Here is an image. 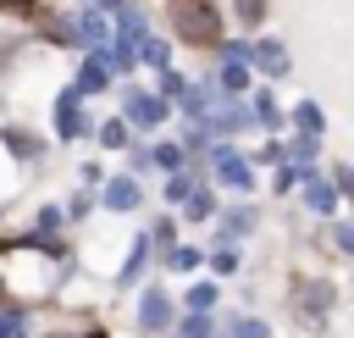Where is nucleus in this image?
<instances>
[{"label":"nucleus","mask_w":354,"mask_h":338,"mask_svg":"<svg viewBox=\"0 0 354 338\" xmlns=\"http://www.w3.org/2000/svg\"><path fill=\"white\" fill-rule=\"evenodd\" d=\"M171 22H177V39H188V44L221 39V17H216L210 0H171Z\"/></svg>","instance_id":"f257e3e1"},{"label":"nucleus","mask_w":354,"mask_h":338,"mask_svg":"<svg viewBox=\"0 0 354 338\" xmlns=\"http://www.w3.org/2000/svg\"><path fill=\"white\" fill-rule=\"evenodd\" d=\"M210 166H216V177H221L227 188H249V183H254V172H249V161H243L238 150H216Z\"/></svg>","instance_id":"f03ea898"},{"label":"nucleus","mask_w":354,"mask_h":338,"mask_svg":"<svg viewBox=\"0 0 354 338\" xmlns=\"http://www.w3.org/2000/svg\"><path fill=\"white\" fill-rule=\"evenodd\" d=\"M138 321H144L149 332H160V327L171 321V299H166L160 288H149V294H144V305H138Z\"/></svg>","instance_id":"7ed1b4c3"},{"label":"nucleus","mask_w":354,"mask_h":338,"mask_svg":"<svg viewBox=\"0 0 354 338\" xmlns=\"http://www.w3.org/2000/svg\"><path fill=\"white\" fill-rule=\"evenodd\" d=\"M55 127H61V139H77V133H83V116H77V89H66V94L55 100Z\"/></svg>","instance_id":"20e7f679"},{"label":"nucleus","mask_w":354,"mask_h":338,"mask_svg":"<svg viewBox=\"0 0 354 338\" xmlns=\"http://www.w3.org/2000/svg\"><path fill=\"white\" fill-rule=\"evenodd\" d=\"M160 111H166V105H160L155 94H127V116H133L138 127H155V122H160Z\"/></svg>","instance_id":"39448f33"},{"label":"nucleus","mask_w":354,"mask_h":338,"mask_svg":"<svg viewBox=\"0 0 354 338\" xmlns=\"http://www.w3.org/2000/svg\"><path fill=\"white\" fill-rule=\"evenodd\" d=\"M105 205H111V211H133V205H138V183H133V177H116V183L105 188Z\"/></svg>","instance_id":"423d86ee"},{"label":"nucleus","mask_w":354,"mask_h":338,"mask_svg":"<svg viewBox=\"0 0 354 338\" xmlns=\"http://www.w3.org/2000/svg\"><path fill=\"white\" fill-rule=\"evenodd\" d=\"M77 94H100L105 89V61L94 55V61H83V72H77V83H72Z\"/></svg>","instance_id":"0eeeda50"},{"label":"nucleus","mask_w":354,"mask_h":338,"mask_svg":"<svg viewBox=\"0 0 354 338\" xmlns=\"http://www.w3.org/2000/svg\"><path fill=\"white\" fill-rule=\"evenodd\" d=\"M304 199H310V211H321V216H326V211L337 205V188H326V183H315V172H310V177H304Z\"/></svg>","instance_id":"6e6552de"},{"label":"nucleus","mask_w":354,"mask_h":338,"mask_svg":"<svg viewBox=\"0 0 354 338\" xmlns=\"http://www.w3.org/2000/svg\"><path fill=\"white\" fill-rule=\"evenodd\" d=\"M77 33L94 44V50H105V39H111V28H105V17L100 11H83V22H77Z\"/></svg>","instance_id":"1a4fd4ad"},{"label":"nucleus","mask_w":354,"mask_h":338,"mask_svg":"<svg viewBox=\"0 0 354 338\" xmlns=\"http://www.w3.org/2000/svg\"><path fill=\"white\" fill-rule=\"evenodd\" d=\"M254 61H260L266 72H282V66H288V55H282V44H271V39H260V44H254Z\"/></svg>","instance_id":"9d476101"},{"label":"nucleus","mask_w":354,"mask_h":338,"mask_svg":"<svg viewBox=\"0 0 354 338\" xmlns=\"http://www.w3.org/2000/svg\"><path fill=\"white\" fill-rule=\"evenodd\" d=\"M210 305H216V288H210V283H199V288H188V310H194V316H205Z\"/></svg>","instance_id":"9b49d317"},{"label":"nucleus","mask_w":354,"mask_h":338,"mask_svg":"<svg viewBox=\"0 0 354 338\" xmlns=\"http://www.w3.org/2000/svg\"><path fill=\"white\" fill-rule=\"evenodd\" d=\"M28 332V316L22 310H0V338H22Z\"/></svg>","instance_id":"f8f14e48"},{"label":"nucleus","mask_w":354,"mask_h":338,"mask_svg":"<svg viewBox=\"0 0 354 338\" xmlns=\"http://www.w3.org/2000/svg\"><path fill=\"white\" fill-rule=\"evenodd\" d=\"M138 55L155 61V66H166V39H149V33H144V39H138Z\"/></svg>","instance_id":"ddd939ff"},{"label":"nucleus","mask_w":354,"mask_h":338,"mask_svg":"<svg viewBox=\"0 0 354 338\" xmlns=\"http://www.w3.org/2000/svg\"><path fill=\"white\" fill-rule=\"evenodd\" d=\"M293 122H299L304 133H321V105H310V100H304V105L293 111Z\"/></svg>","instance_id":"4468645a"},{"label":"nucleus","mask_w":354,"mask_h":338,"mask_svg":"<svg viewBox=\"0 0 354 338\" xmlns=\"http://www.w3.org/2000/svg\"><path fill=\"white\" fill-rule=\"evenodd\" d=\"M166 266H171V272H194V266H199V249H188V244H177Z\"/></svg>","instance_id":"2eb2a0df"},{"label":"nucleus","mask_w":354,"mask_h":338,"mask_svg":"<svg viewBox=\"0 0 354 338\" xmlns=\"http://www.w3.org/2000/svg\"><path fill=\"white\" fill-rule=\"evenodd\" d=\"M326 299H332V288H326V283L304 288V310H310V316H321V310H326Z\"/></svg>","instance_id":"dca6fc26"},{"label":"nucleus","mask_w":354,"mask_h":338,"mask_svg":"<svg viewBox=\"0 0 354 338\" xmlns=\"http://www.w3.org/2000/svg\"><path fill=\"white\" fill-rule=\"evenodd\" d=\"M144 272V238H133V255H127V266H122V283H133Z\"/></svg>","instance_id":"f3484780"},{"label":"nucleus","mask_w":354,"mask_h":338,"mask_svg":"<svg viewBox=\"0 0 354 338\" xmlns=\"http://www.w3.org/2000/svg\"><path fill=\"white\" fill-rule=\"evenodd\" d=\"M100 139H105L111 150H122V144H127V127H122V122H100Z\"/></svg>","instance_id":"a211bd4d"},{"label":"nucleus","mask_w":354,"mask_h":338,"mask_svg":"<svg viewBox=\"0 0 354 338\" xmlns=\"http://www.w3.org/2000/svg\"><path fill=\"white\" fill-rule=\"evenodd\" d=\"M188 194H194V183H188V177H183V166H177V177L166 183V199L177 205V199H188Z\"/></svg>","instance_id":"6ab92c4d"},{"label":"nucleus","mask_w":354,"mask_h":338,"mask_svg":"<svg viewBox=\"0 0 354 338\" xmlns=\"http://www.w3.org/2000/svg\"><path fill=\"white\" fill-rule=\"evenodd\" d=\"M249 227H254V211H243V205L227 211V233H249Z\"/></svg>","instance_id":"aec40b11"},{"label":"nucleus","mask_w":354,"mask_h":338,"mask_svg":"<svg viewBox=\"0 0 354 338\" xmlns=\"http://www.w3.org/2000/svg\"><path fill=\"white\" fill-rule=\"evenodd\" d=\"M183 205H188V222H205V216H210V199H205V194H188Z\"/></svg>","instance_id":"412c9836"},{"label":"nucleus","mask_w":354,"mask_h":338,"mask_svg":"<svg viewBox=\"0 0 354 338\" xmlns=\"http://www.w3.org/2000/svg\"><path fill=\"white\" fill-rule=\"evenodd\" d=\"M210 266L227 277V272H238V255H232V249H216V255H210Z\"/></svg>","instance_id":"4be33fe9"},{"label":"nucleus","mask_w":354,"mask_h":338,"mask_svg":"<svg viewBox=\"0 0 354 338\" xmlns=\"http://www.w3.org/2000/svg\"><path fill=\"white\" fill-rule=\"evenodd\" d=\"M177 338H210V321L205 316H194V321H183V332Z\"/></svg>","instance_id":"5701e85b"},{"label":"nucleus","mask_w":354,"mask_h":338,"mask_svg":"<svg viewBox=\"0 0 354 338\" xmlns=\"http://www.w3.org/2000/svg\"><path fill=\"white\" fill-rule=\"evenodd\" d=\"M155 161H160V166H183V150H177V144H160Z\"/></svg>","instance_id":"b1692460"},{"label":"nucleus","mask_w":354,"mask_h":338,"mask_svg":"<svg viewBox=\"0 0 354 338\" xmlns=\"http://www.w3.org/2000/svg\"><path fill=\"white\" fill-rule=\"evenodd\" d=\"M254 111H260V122H266V127H277V122H282V116H277V105H271L266 94H260V105H254Z\"/></svg>","instance_id":"393cba45"},{"label":"nucleus","mask_w":354,"mask_h":338,"mask_svg":"<svg viewBox=\"0 0 354 338\" xmlns=\"http://www.w3.org/2000/svg\"><path fill=\"white\" fill-rule=\"evenodd\" d=\"M6 144H11L17 155H33V150H39V144H33V139H22V133H6Z\"/></svg>","instance_id":"a878e982"},{"label":"nucleus","mask_w":354,"mask_h":338,"mask_svg":"<svg viewBox=\"0 0 354 338\" xmlns=\"http://www.w3.org/2000/svg\"><path fill=\"white\" fill-rule=\"evenodd\" d=\"M260 11H266L260 0H238V17H243V22H260Z\"/></svg>","instance_id":"bb28decb"},{"label":"nucleus","mask_w":354,"mask_h":338,"mask_svg":"<svg viewBox=\"0 0 354 338\" xmlns=\"http://www.w3.org/2000/svg\"><path fill=\"white\" fill-rule=\"evenodd\" d=\"M238 338H266V321H238Z\"/></svg>","instance_id":"cd10ccee"},{"label":"nucleus","mask_w":354,"mask_h":338,"mask_svg":"<svg viewBox=\"0 0 354 338\" xmlns=\"http://www.w3.org/2000/svg\"><path fill=\"white\" fill-rule=\"evenodd\" d=\"M88 338H100V332H88Z\"/></svg>","instance_id":"c85d7f7f"}]
</instances>
